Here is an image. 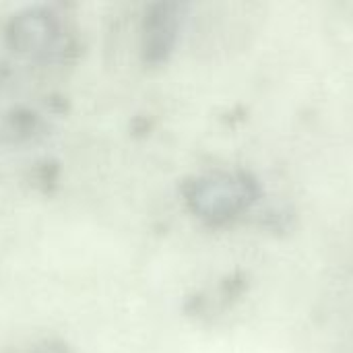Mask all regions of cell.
Listing matches in <instances>:
<instances>
[{"label": "cell", "mask_w": 353, "mask_h": 353, "mask_svg": "<svg viewBox=\"0 0 353 353\" xmlns=\"http://www.w3.org/2000/svg\"><path fill=\"white\" fill-rule=\"evenodd\" d=\"M256 196V184L242 174H217L203 178L192 184L188 194L192 209L211 221H223L246 211Z\"/></svg>", "instance_id": "cell-1"}]
</instances>
